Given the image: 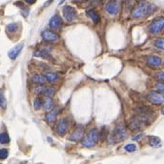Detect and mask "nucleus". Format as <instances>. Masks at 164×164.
<instances>
[{"label": "nucleus", "mask_w": 164, "mask_h": 164, "mask_svg": "<svg viewBox=\"0 0 164 164\" xmlns=\"http://www.w3.org/2000/svg\"><path fill=\"white\" fill-rule=\"evenodd\" d=\"M157 10V7L152 3L148 1H142L138 2V4L135 6V8L132 11V16L134 18H141L150 16Z\"/></svg>", "instance_id": "nucleus-1"}, {"label": "nucleus", "mask_w": 164, "mask_h": 164, "mask_svg": "<svg viewBox=\"0 0 164 164\" xmlns=\"http://www.w3.org/2000/svg\"><path fill=\"white\" fill-rule=\"evenodd\" d=\"M127 138L126 127L124 126L123 123L118 124L112 132L111 135L109 136V143H117L123 141Z\"/></svg>", "instance_id": "nucleus-2"}, {"label": "nucleus", "mask_w": 164, "mask_h": 164, "mask_svg": "<svg viewBox=\"0 0 164 164\" xmlns=\"http://www.w3.org/2000/svg\"><path fill=\"white\" fill-rule=\"evenodd\" d=\"M98 131L97 129H92L90 132L88 133V135L85 136L84 139H83L82 141V144L83 146H85V147L87 148H92L94 147V146L97 143V140H98Z\"/></svg>", "instance_id": "nucleus-3"}, {"label": "nucleus", "mask_w": 164, "mask_h": 164, "mask_svg": "<svg viewBox=\"0 0 164 164\" xmlns=\"http://www.w3.org/2000/svg\"><path fill=\"white\" fill-rule=\"evenodd\" d=\"M164 29V17H157L150 25V32L153 34H157Z\"/></svg>", "instance_id": "nucleus-4"}, {"label": "nucleus", "mask_w": 164, "mask_h": 164, "mask_svg": "<svg viewBox=\"0 0 164 164\" xmlns=\"http://www.w3.org/2000/svg\"><path fill=\"white\" fill-rule=\"evenodd\" d=\"M147 98L152 104H155V105H159L164 102V95L159 92H151L148 94Z\"/></svg>", "instance_id": "nucleus-5"}, {"label": "nucleus", "mask_w": 164, "mask_h": 164, "mask_svg": "<svg viewBox=\"0 0 164 164\" xmlns=\"http://www.w3.org/2000/svg\"><path fill=\"white\" fill-rule=\"evenodd\" d=\"M106 11L110 14H117L119 11V0H110L106 4Z\"/></svg>", "instance_id": "nucleus-6"}, {"label": "nucleus", "mask_w": 164, "mask_h": 164, "mask_svg": "<svg viewBox=\"0 0 164 164\" xmlns=\"http://www.w3.org/2000/svg\"><path fill=\"white\" fill-rule=\"evenodd\" d=\"M56 133L59 136H65V134L67 133L68 129H69V123L66 118H63L61 120L58 121V123L56 124Z\"/></svg>", "instance_id": "nucleus-7"}, {"label": "nucleus", "mask_w": 164, "mask_h": 164, "mask_svg": "<svg viewBox=\"0 0 164 164\" xmlns=\"http://www.w3.org/2000/svg\"><path fill=\"white\" fill-rule=\"evenodd\" d=\"M62 11H63V16L65 17V19L68 22L73 21L74 17L76 16V11L74 10V8L71 7V6H65Z\"/></svg>", "instance_id": "nucleus-8"}, {"label": "nucleus", "mask_w": 164, "mask_h": 164, "mask_svg": "<svg viewBox=\"0 0 164 164\" xmlns=\"http://www.w3.org/2000/svg\"><path fill=\"white\" fill-rule=\"evenodd\" d=\"M50 28L53 30V31H59L61 29L62 25H63V21H62L61 17L59 16H53L52 18L50 19L49 22Z\"/></svg>", "instance_id": "nucleus-9"}, {"label": "nucleus", "mask_w": 164, "mask_h": 164, "mask_svg": "<svg viewBox=\"0 0 164 164\" xmlns=\"http://www.w3.org/2000/svg\"><path fill=\"white\" fill-rule=\"evenodd\" d=\"M42 37L45 41H48V42H55L58 39V35L53 32L52 31H49V30H45L42 32Z\"/></svg>", "instance_id": "nucleus-10"}, {"label": "nucleus", "mask_w": 164, "mask_h": 164, "mask_svg": "<svg viewBox=\"0 0 164 164\" xmlns=\"http://www.w3.org/2000/svg\"><path fill=\"white\" fill-rule=\"evenodd\" d=\"M22 49H23V44H18V45L14 46L13 49L9 52V53H8L9 57H10L11 60H14V59L19 55V53H21Z\"/></svg>", "instance_id": "nucleus-11"}, {"label": "nucleus", "mask_w": 164, "mask_h": 164, "mask_svg": "<svg viewBox=\"0 0 164 164\" xmlns=\"http://www.w3.org/2000/svg\"><path fill=\"white\" fill-rule=\"evenodd\" d=\"M83 132H84V130H83L82 127L76 128V129L74 130L73 133H72V135L69 138V139L72 141H78V140H80V139L82 138V136H83Z\"/></svg>", "instance_id": "nucleus-12"}, {"label": "nucleus", "mask_w": 164, "mask_h": 164, "mask_svg": "<svg viewBox=\"0 0 164 164\" xmlns=\"http://www.w3.org/2000/svg\"><path fill=\"white\" fill-rule=\"evenodd\" d=\"M147 64L148 66L153 67V68L159 67V65L161 64V59H160V57H159V56H156V55L150 56L147 60Z\"/></svg>", "instance_id": "nucleus-13"}, {"label": "nucleus", "mask_w": 164, "mask_h": 164, "mask_svg": "<svg viewBox=\"0 0 164 164\" xmlns=\"http://www.w3.org/2000/svg\"><path fill=\"white\" fill-rule=\"evenodd\" d=\"M58 113H59V109H58V108L53 109L52 111H51L50 113H48V114L46 115L45 119H46L48 122H49V123H52V122L55 121L56 117H57Z\"/></svg>", "instance_id": "nucleus-14"}, {"label": "nucleus", "mask_w": 164, "mask_h": 164, "mask_svg": "<svg viewBox=\"0 0 164 164\" xmlns=\"http://www.w3.org/2000/svg\"><path fill=\"white\" fill-rule=\"evenodd\" d=\"M32 81L34 83H37V84L43 85L45 84L48 80L45 76H42V74H34V76H32Z\"/></svg>", "instance_id": "nucleus-15"}, {"label": "nucleus", "mask_w": 164, "mask_h": 164, "mask_svg": "<svg viewBox=\"0 0 164 164\" xmlns=\"http://www.w3.org/2000/svg\"><path fill=\"white\" fill-rule=\"evenodd\" d=\"M87 16L89 17H91L92 20H93V21L95 24L99 22V19H100L99 18V16H98V13L94 10H89V11H87Z\"/></svg>", "instance_id": "nucleus-16"}, {"label": "nucleus", "mask_w": 164, "mask_h": 164, "mask_svg": "<svg viewBox=\"0 0 164 164\" xmlns=\"http://www.w3.org/2000/svg\"><path fill=\"white\" fill-rule=\"evenodd\" d=\"M34 55L36 56V57H42V58H45V59L51 58L49 53L46 52V51H44V50H37V51H35V52L34 53Z\"/></svg>", "instance_id": "nucleus-17"}, {"label": "nucleus", "mask_w": 164, "mask_h": 164, "mask_svg": "<svg viewBox=\"0 0 164 164\" xmlns=\"http://www.w3.org/2000/svg\"><path fill=\"white\" fill-rule=\"evenodd\" d=\"M43 107H44V109H45L46 111H49V110H51L53 107V100L51 97H47L45 101H44Z\"/></svg>", "instance_id": "nucleus-18"}, {"label": "nucleus", "mask_w": 164, "mask_h": 164, "mask_svg": "<svg viewBox=\"0 0 164 164\" xmlns=\"http://www.w3.org/2000/svg\"><path fill=\"white\" fill-rule=\"evenodd\" d=\"M149 143H150V145L153 146V147H157V146H159L160 144V138H157V136H150V138H149Z\"/></svg>", "instance_id": "nucleus-19"}, {"label": "nucleus", "mask_w": 164, "mask_h": 164, "mask_svg": "<svg viewBox=\"0 0 164 164\" xmlns=\"http://www.w3.org/2000/svg\"><path fill=\"white\" fill-rule=\"evenodd\" d=\"M45 76H46L48 81L51 82V83L55 82L56 80H57V78H58V76L56 74H55V73H47L45 74Z\"/></svg>", "instance_id": "nucleus-20"}, {"label": "nucleus", "mask_w": 164, "mask_h": 164, "mask_svg": "<svg viewBox=\"0 0 164 164\" xmlns=\"http://www.w3.org/2000/svg\"><path fill=\"white\" fill-rule=\"evenodd\" d=\"M55 89L51 88V87L45 88V89H44V91H43V94L45 95L46 97H52L55 95Z\"/></svg>", "instance_id": "nucleus-21"}, {"label": "nucleus", "mask_w": 164, "mask_h": 164, "mask_svg": "<svg viewBox=\"0 0 164 164\" xmlns=\"http://www.w3.org/2000/svg\"><path fill=\"white\" fill-rule=\"evenodd\" d=\"M10 142V136L7 133H1L0 134V143L1 144H7Z\"/></svg>", "instance_id": "nucleus-22"}, {"label": "nucleus", "mask_w": 164, "mask_h": 164, "mask_svg": "<svg viewBox=\"0 0 164 164\" xmlns=\"http://www.w3.org/2000/svg\"><path fill=\"white\" fill-rule=\"evenodd\" d=\"M18 24L17 23H11L9 24V25L7 26V31L10 32H17V30H18Z\"/></svg>", "instance_id": "nucleus-23"}, {"label": "nucleus", "mask_w": 164, "mask_h": 164, "mask_svg": "<svg viewBox=\"0 0 164 164\" xmlns=\"http://www.w3.org/2000/svg\"><path fill=\"white\" fill-rule=\"evenodd\" d=\"M0 107L3 109H5L7 107V100H6V97L3 92L0 91Z\"/></svg>", "instance_id": "nucleus-24"}, {"label": "nucleus", "mask_w": 164, "mask_h": 164, "mask_svg": "<svg viewBox=\"0 0 164 164\" xmlns=\"http://www.w3.org/2000/svg\"><path fill=\"white\" fill-rule=\"evenodd\" d=\"M43 104H44V101L41 99V98H35L34 101V109H40V108H42V106H43Z\"/></svg>", "instance_id": "nucleus-25"}, {"label": "nucleus", "mask_w": 164, "mask_h": 164, "mask_svg": "<svg viewBox=\"0 0 164 164\" xmlns=\"http://www.w3.org/2000/svg\"><path fill=\"white\" fill-rule=\"evenodd\" d=\"M155 46L160 50L164 51V38H159V39H157L155 41Z\"/></svg>", "instance_id": "nucleus-26"}, {"label": "nucleus", "mask_w": 164, "mask_h": 164, "mask_svg": "<svg viewBox=\"0 0 164 164\" xmlns=\"http://www.w3.org/2000/svg\"><path fill=\"white\" fill-rule=\"evenodd\" d=\"M124 149H125V151H126V152L132 153V152L136 151V146L135 144H132V143H131V144H127L126 146H125Z\"/></svg>", "instance_id": "nucleus-27"}, {"label": "nucleus", "mask_w": 164, "mask_h": 164, "mask_svg": "<svg viewBox=\"0 0 164 164\" xmlns=\"http://www.w3.org/2000/svg\"><path fill=\"white\" fill-rule=\"evenodd\" d=\"M9 156V152L7 149H0V159H6Z\"/></svg>", "instance_id": "nucleus-28"}, {"label": "nucleus", "mask_w": 164, "mask_h": 164, "mask_svg": "<svg viewBox=\"0 0 164 164\" xmlns=\"http://www.w3.org/2000/svg\"><path fill=\"white\" fill-rule=\"evenodd\" d=\"M156 90L159 91V93L164 94V84L163 83H157L156 85Z\"/></svg>", "instance_id": "nucleus-29"}, {"label": "nucleus", "mask_w": 164, "mask_h": 164, "mask_svg": "<svg viewBox=\"0 0 164 164\" xmlns=\"http://www.w3.org/2000/svg\"><path fill=\"white\" fill-rule=\"evenodd\" d=\"M157 79L160 80V81H162L164 83V72H160V73H159L157 74Z\"/></svg>", "instance_id": "nucleus-30"}, {"label": "nucleus", "mask_w": 164, "mask_h": 164, "mask_svg": "<svg viewBox=\"0 0 164 164\" xmlns=\"http://www.w3.org/2000/svg\"><path fill=\"white\" fill-rule=\"evenodd\" d=\"M44 88L43 86H39V87H37L35 89V94H43V91H44Z\"/></svg>", "instance_id": "nucleus-31"}, {"label": "nucleus", "mask_w": 164, "mask_h": 164, "mask_svg": "<svg viewBox=\"0 0 164 164\" xmlns=\"http://www.w3.org/2000/svg\"><path fill=\"white\" fill-rule=\"evenodd\" d=\"M142 136H143V135H142V134H140V135L136 136V138H134L133 139H134V140H138V139H140V138H142Z\"/></svg>", "instance_id": "nucleus-32"}, {"label": "nucleus", "mask_w": 164, "mask_h": 164, "mask_svg": "<svg viewBox=\"0 0 164 164\" xmlns=\"http://www.w3.org/2000/svg\"><path fill=\"white\" fill-rule=\"evenodd\" d=\"M35 1H36V0H26V2L29 3V4H34Z\"/></svg>", "instance_id": "nucleus-33"}, {"label": "nucleus", "mask_w": 164, "mask_h": 164, "mask_svg": "<svg viewBox=\"0 0 164 164\" xmlns=\"http://www.w3.org/2000/svg\"><path fill=\"white\" fill-rule=\"evenodd\" d=\"M78 1H83V0H78Z\"/></svg>", "instance_id": "nucleus-34"}]
</instances>
